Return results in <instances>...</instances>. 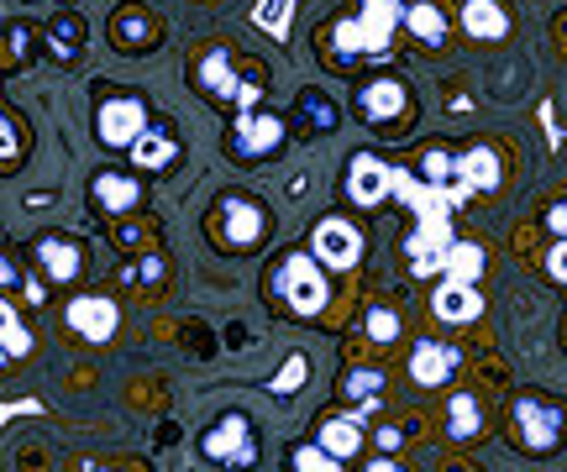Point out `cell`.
<instances>
[{"mask_svg":"<svg viewBox=\"0 0 567 472\" xmlns=\"http://www.w3.org/2000/svg\"><path fill=\"white\" fill-rule=\"evenodd\" d=\"M295 116H300V126L310 132V137H331V132H337V122H342L337 101H331V95H321V90H300Z\"/></svg>","mask_w":567,"mask_h":472,"instance_id":"19","label":"cell"},{"mask_svg":"<svg viewBox=\"0 0 567 472\" xmlns=\"http://www.w3.org/2000/svg\"><path fill=\"white\" fill-rule=\"evenodd\" d=\"M305 373H310V363H305V357H289V363H284V373H279V378H274V389H279V394H289V389H295V384H300V378H305Z\"/></svg>","mask_w":567,"mask_h":472,"instance_id":"31","label":"cell"},{"mask_svg":"<svg viewBox=\"0 0 567 472\" xmlns=\"http://www.w3.org/2000/svg\"><path fill=\"white\" fill-rule=\"evenodd\" d=\"M21 164V132L11 122V111H0V168H17Z\"/></svg>","mask_w":567,"mask_h":472,"instance_id":"28","label":"cell"},{"mask_svg":"<svg viewBox=\"0 0 567 472\" xmlns=\"http://www.w3.org/2000/svg\"><path fill=\"white\" fill-rule=\"evenodd\" d=\"M384 384H389V378H384L379 368H352V373L342 378V394L363 405L358 415H368V410H379V394H384Z\"/></svg>","mask_w":567,"mask_h":472,"instance_id":"25","label":"cell"},{"mask_svg":"<svg viewBox=\"0 0 567 472\" xmlns=\"http://www.w3.org/2000/svg\"><path fill=\"white\" fill-rule=\"evenodd\" d=\"M126 153H132V168H137V174H163V168L179 158V143H174L163 126H147L137 143L126 147Z\"/></svg>","mask_w":567,"mask_h":472,"instance_id":"18","label":"cell"},{"mask_svg":"<svg viewBox=\"0 0 567 472\" xmlns=\"http://www.w3.org/2000/svg\"><path fill=\"white\" fill-rule=\"evenodd\" d=\"M274 300H279L289 315H300V321H316L331 300V284H326V263L316 252H289L274 273Z\"/></svg>","mask_w":567,"mask_h":472,"instance_id":"2","label":"cell"},{"mask_svg":"<svg viewBox=\"0 0 567 472\" xmlns=\"http://www.w3.org/2000/svg\"><path fill=\"white\" fill-rule=\"evenodd\" d=\"M368 336H373V342H394V336H400V315H394V310H373V315H368Z\"/></svg>","mask_w":567,"mask_h":472,"instance_id":"30","label":"cell"},{"mask_svg":"<svg viewBox=\"0 0 567 472\" xmlns=\"http://www.w3.org/2000/svg\"><path fill=\"white\" fill-rule=\"evenodd\" d=\"M200 452H205V462H216V468H252V420L247 415H221L210 431L200 436Z\"/></svg>","mask_w":567,"mask_h":472,"instance_id":"6","label":"cell"},{"mask_svg":"<svg viewBox=\"0 0 567 472\" xmlns=\"http://www.w3.org/2000/svg\"><path fill=\"white\" fill-rule=\"evenodd\" d=\"M111 42L122 48V53H153L163 42V27H158V17L147 11V6H122L116 17H111Z\"/></svg>","mask_w":567,"mask_h":472,"instance_id":"13","label":"cell"},{"mask_svg":"<svg viewBox=\"0 0 567 472\" xmlns=\"http://www.w3.org/2000/svg\"><path fill=\"white\" fill-rule=\"evenodd\" d=\"M389 195V168L379 153H358L352 168H347V200L352 206H379Z\"/></svg>","mask_w":567,"mask_h":472,"instance_id":"16","label":"cell"},{"mask_svg":"<svg viewBox=\"0 0 567 472\" xmlns=\"http://www.w3.org/2000/svg\"><path fill=\"white\" fill-rule=\"evenodd\" d=\"M284 137H289L284 116L258 111L252 95L237 101V122H231V132H226V147H231V158H237V164H268V158H279Z\"/></svg>","mask_w":567,"mask_h":472,"instance_id":"3","label":"cell"},{"mask_svg":"<svg viewBox=\"0 0 567 472\" xmlns=\"http://www.w3.org/2000/svg\"><path fill=\"white\" fill-rule=\"evenodd\" d=\"M147 126L153 122H147V105H142L137 95H105V101L95 105V137H101V147H111V153H126Z\"/></svg>","mask_w":567,"mask_h":472,"instance_id":"5","label":"cell"},{"mask_svg":"<svg viewBox=\"0 0 567 472\" xmlns=\"http://www.w3.org/2000/svg\"><path fill=\"white\" fill-rule=\"evenodd\" d=\"M463 32L473 42H505L509 38V11L499 0H463Z\"/></svg>","mask_w":567,"mask_h":472,"instance_id":"17","label":"cell"},{"mask_svg":"<svg viewBox=\"0 0 567 472\" xmlns=\"http://www.w3.org/2000/svg\"><path fill=\"white\" fill-rule=\"evenodd\" d=\"M163 279H168V258H163L158 247L137 252V263L122 268V284H132V289H158Z\"/></svg>","mask_w":567,"mask_h":472,"instance_id":"26","label":"cell"},{"mask_svg":"<svg viewBox=\"0 0 567 472\" xmlns=\"http://www.w3.org/2000/svg\"><path fill=\"white\" fill-rule=\"evenodd\" d=\"M410 27V38L425 42V48H442L446 42V17L442 6H431V0H415V6H405V17H400Z\"/></svg>","mask_w":567,"mask_h":472,"instance_id":"23","label":"cell"},{"mask_svg":"<svg viewBox=\"0 0 567 472\" xmlns=\"http://www.w3.org/2000/svg\"><path fill=\"white\" fill-rule=\"evenodd\" d=\"M268 210L252 200V195H221V206H216V242L226 252H252V247H264L268 237Z\"/></svg>","mask_w":567,"mask_h":472,"instance_id":"4","label":"cell"},{"mask_svg":"<svg viewBox=\"0 0 567 472\" xmlns=\"http://www.w3.org/2000/svg\"><path fill=\"white\" fill-rule=\"evenodd\" d=\"M195 80H200V90L205 95H216V101H247V95H258V80L243 84L237 74H231V53H226V48H210V53H205Z\"/></svg>","mask_w":567,"mask_h":472,"instance_id":"15","label":"cell"},{"mask_svg":"<svg viewBox=\"0 0 567 472\" xmlns=\"http://www.w3.org/2000/svg\"><path fill=\"white\" fill-rule=\"evenodd\" d=\"M17 284H27V279H21V268L11 263L6 252H0V289H17Z\"/></svg>","mask_w":567,"mask_h":472,"instance_id":"33","label":"cell"},{"mask_svg":"<svg viewBox=\"0 0 567 472\" xmlns=\"http://www.w3.org/2000/svg\"><path fill=\"white\" fill-rule=\"evenodd\" d=\"M63 321H69V331H74L80 342H111L122 310H116V300H105V294H80V300H69Z\"/></svg>","mask_w":567,"mask_h":472,"instance_id":"8","label":"cell"},{"mask_svg":"<svg viewBox=\"0 0 567 472\" xmlns=\"http://www.w3.org/2000/svg\"><path fill=\"white\" fill-rule=\"evenodd\" d=\"M310 252L326 263V273H347V268L363 263V231L347 216H326L321 227L310 231Z\"/></svg>","mask_w":567,"mask_h":472,"instance_id":"7","label":"cell"},{"mask_svg":"<svg viewBox=\"0 0 567 472\" xmlns=\"http://www.w3.org/2000/svg\"><path fill=\"white\" fill-rule=\"evenodd\" d=\"M358 116H363L368 126L405 122V116H410V90H405L400 80H389V74L368 80L363 90H358Z\"/></svg>","mask_w":567,"mask_h":472,"instance_id":"9","label":"cell"},{"mask_svg":"<svg viewBox=\"0 0 567 472\" xmlns=\"http://www.w3.org/2000/svg\"><path fill=\"white\" fill-rule=\"evenodd\" d=\"M484 436V399L478 394H457L446 405V441H478Z\"/></svg>","mask_w":567,"mask_h":472,"instance_id":"20","label":"cell"},{"mask_svg":"<svg viewBox=\"0 0 567 472\" xmlns=\"http://www.w3.org/2000/svg\"><path fill=\"white\" fill-rule=\"evenodd\" d=\"M547 227L563 237V231H567V206H551V210H547Z\"/></svg>","mask_w":567,"mask_h":472,"instance_id":"34","label":"cell"},{"mask_svg":"<svg viewBox=\"0 0 567 472\" xmlns=\"http://www.w3.org/2000/svg\"><path fill=\"white\" fill-rule=\"evenodd\" d=\"M321 447L337 457V462H352V457L363 452V426H358V415H337V420H326Z\"/></svg>","mask_w":567,"mask_h":472,"instance_id":"22","label":"cell"},{"mask_svg":"<svg viewBox=\"0 0 567 472\" xmlns=\"http://www.w3.org/2000/svg\"><path fill=\"white\" fill-rule=\"evenodd\" d=\"M457 368H463V352L452 342H421L410 352V384L415 389H442V384H452Z\"/></svg>","mask_w":567,"mask_h":472,"instance_id":"12","label":"cell"},{"mask_svg":"<svg viewBox=\"0 0 567 472\" xmlns=\"http://www.w3.org/2000/svg\"><path fill=\"white\" fill-rule=\"evenodd\" d=\"M431 315L442 321V326H473L478 315H484V294L473 279H442L436 294H431Z\"/></svg>","mask_w":567,"mask_h":472,"instance_id":"10","label":"cell"},{"mask_svg":"<svg viewBox=\"0 0 567 472\" xmlns=\"http://www.w3.org/2000/svg\"><path fill=\"white\" fill-rule=\"evenodd\" d=\"M90 200L95 210L105 216H132L142 206V179L137 174H122V168H101L95 179H90Z\"/></svg>","mask_w":567,"mask_h":472,"instance_id":"14","label":"cell"},{"mask_svg":"<svg viewBox=\"0 0 567 472\" xmlns=\"http://www.w3.org/2000/svg\"><path fill=\"white\" fill-rule=\"evenodd\" d=\"M509 431H515V441H520L526 457H551L567 436V405L557 394L520 389L509 399Z\"/></svg>","mask_w":567,"mask_h":472,"instance_id":"1","label":"cell"},{"mask_svg":"<svg viewBox=\"0 0 567 472\" xmlns=\"http://www.w3.org/2000/svg\"><path fill=\"white\" fill-rule=\"evenodd\" d=\"M80 48H84V21L80 17H59L48 27V53H53V63H74Z\"/></svg>","mask_w":567,"mask_h":472,"instance_id":"24","label":"cell"},{"mask_svg":"<svg viewBox=\"0 0 567 472\" xmlns=\"http://www.w3.org/2000/svg\"><path fill=\"white\" fill-rule=\"evenodd\" d=\"M289 468H310V472H331V468H342V462H337V457L326 452L321 441H316V447H295V452H289Z\"/></svg>","mask_w":567,"mask_h":472,"instance_id":"27","label":"cell"},{"mask_svg":"<svg viewBox=\"0 0 567 472\" xmlns=\"http://www.w3.org/2000/svg\"><path fill=\"white\" fill-rule=\"evenodd\" d=\"M21 357H32V331L21 326L17 305L0 294V363L11 368V363H21Z\"/></svg>","mask_w":567,"mask_h":472,"instance_id":"21","label":"cell"},{"mask_svg":"<svg viewBox=\"0 0 567 472\" xmlns=\"http://www.w3.org/2000/svg\"><path fill=\"white\" fill-rule=\"evenodd\" d=\"M379 447H384V452H394V447H400V431H394V426H384V431H379Z\"/></svg>","mask_w":567,"mask_h":472,"instance_id":"35","label":"cell"},{"mask_svg":"<svg viewBox=\"0 0 567 472\" xmlns=\"http://www.w3.org/2000/svg\"><path fill=\"white\" fill-rule=\"evenodd\" d=\"M32 252H38V268L53 279V284H74L84 268V247L80 237H69V231H42L38 242H32Z\"/></svg>","mask_w":567,"mask_h":472,"instance_id":"11","label":"cell"},{"mask_svg":"<svg viewBox=\"0 0 567 472\" xmlns=\"http://www.w3.org/2000/svg\"><path fill=\"white\" fill-rule=\"evenodd\" d=\"M547 268H551V279H557V284H567V237H557V247H551Z\"/></svg>","mask_w":567,"mask_h":472,"instance_id":"32","label":"cell"},{"mask_svg":"<svg viewBox=\"0 0 567 472\" xmlns=\"http://www.w3.org/2000/svg\"><path fill=\"white\" fill-rule=\"evenodd\" d=\"M32 42H38V32H32V27H6V59L11 63H27L32 59Z\"/></svg>","mask_w":567,"mask_h":472,"instance_id":"29","label":"cell"}]
</instances>
